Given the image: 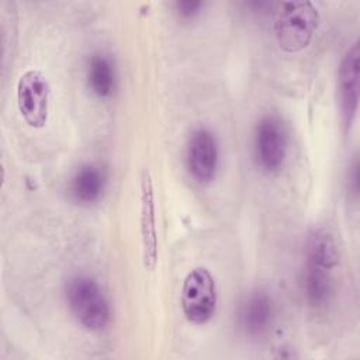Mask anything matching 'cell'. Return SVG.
Listing matches in <instances>:
<instances>
[{
    "instance_id": "6da1fadb",
    "label": "cell",
    "mask_w": 360,
    "mask_h": 360,
    "mask_svg": "<svg viewBox=\"0 0 360 360\" xmlns=\"http://www.w3.org/2000/svg\"><path fill=\"white\" fill-rule=\"evenodd\" d=\"M319 24V13L308 0H292L281 3L276 21L274 35L278 46L295 53L305 49Z\"/></svg>"
},
{
    "instance_id": "7a4b0ae2",
    "label": "cell",
    "mask_w": 360,
    "mask_h": 360,
    "mask_svg": "<svg viewBox=\"0 0 360 360\" xmlns=\"http://www.w3.org/2000/svg\"><path fill=\"white\" fill-rule=\"evenodd\" d=\"M66 301L76 321L87 330H103L111 318L108 300L100 284L89 276H75L66 284Z\"/></svg>"
},
{
    "instance_id": "3957f363",
    "label": "cell",
    "mask_w": 360,
    "mask_h": 360,
    "mask_svg": "<svg viewBox=\"0 0 360 360\" xmlns=\"http://www.w3.org/2000/svg\"><path fill=\"white\" fill-rule=\"evenodd\" d=\"M217 284L205 267L187 273L181 285V309L186 319L195 325L207 323L217 309Z\"/></svg>"
},
{
    "instance_id": "277c9868",
    "label": "cell",
    "mask_w": 360,
    "mask_h": 360,
    "mask_svg": "<svg viewBox=\"0 0 360 360\" xmlns=\"http://www.w3.org/2000/svg\"><path fill=\"white\" fill-rule=\"evenodd\" d=\"M17 107L24 121L32 128H42L48 121L49 83L38 69L25 70L17 82Z\"/></svg>"
},
{
    "instance_id": "5b68a950",
    "label": "cell",
    "mask_w": 360,
    "mask_h": 360,
    "mask_svg": "<svg viewBox=\"0 0 360 360\" xmlns=\"http://www.w3.org/2000/svg\"><path fill=\"white\" fill-rule=\"evenodd\" d=\"M255 153L260 167L266 172H277L285 159L287 134L277 117L262 118L255 132Z\"/></svg>"
},
{
    "instance_id": "8992f818",
    "label": "cell",
    "mask_w": 360,
    "mask_h": 360,
    "mask_svg": "<svg viewBox=\"0 0 360 360\" xmlns=\"http://www.w3.org/2000/svg\"><path fill=\"white\" fill-rule=\"evenodd\" d=\"M139 222L143 267L152 271L158 263V229L152 174L143 169L139 183Z\"/></svg>"
},
{
    "instance_id": "52a82bcc",
    "label": "cell",
    "mask_w": 360,
    "mask_h": 360,
    "mask_svg": "<svg viewBox=\"0 0 360 360\" xmlns=\"http://www.w3.org/2000/svg\"><path fill=\"white\" fill-rule=\"evenodd\" d=\"M187 167L198 183H210L218 169V142L208 128H198L191 134L187 146Z\"/></svg>"
},
{
    "instance_id": "ba28073f",
    "label": "cell",
    "mask_w": 360,
    "mask_h": 360,
    "mask_svg": "<svg viewBox=\"0 0 360 360\" xmlns=\"http://www.w3.org/2000/svg\"><path fill=\"white\" fill-rule=\"evenodd\" d=\"M359 59L360 48L356 41L343 55L339 73H338V90L342 118L346 127H350L359 105Z\"/></svg>"
},
{
    "instance_id": "9c48e42d",
    "label": "cell",
    "mask_w": 360,
    "mask_h": 360,
    "mask_svg": "<svg viewBox=\"0 0 360 360\" xmlns=\"http://www.w3.org/2000/svg\"><path fill=\"white\" fill-rule=\"evenodd\" d=\"M273 300L266 291L262 290L250 292L239 309V325L245 333L252 338L266 335L273 323Z\"/></svg>"
},
{
    "instance_id": "30bf717a",
    "label": "cell",
    "mask_w": 360,
    "mask_h": 360,
    "mask_svg": "<svg viewBox=\"0 0 360 360\" xmlns=\"http://www.w3.org/2000/svg\"><path fill=\"white\" fill-rule=\"evenodd\" d=\"M107 184V173L97 163L82 166L70 181V194L79 204H93L100 200Z\"/></svg>"
},
{
    "instance_id": "8fae6325",
    "label": "cell",
    "mask_w": 360,
    "mask_h": 360,
    "mask_svg": "<svg viewBox=\"0 0 360 360\" xmlns=\"http://www.w3.org/2000/svg\"><path fill=\"white\" fill-rule=\"evenodd\" d=\"M87 83L100 98H108L115 90V68L104 53H94L87 63Z\"/></svg>"
},
{
    "instance_id": "7c38bea8",
    "label": "cell",
    "mask_w": 360,
    "mask_h": 360,
    "mask_svg": "<svg viewBox=\"0 0 360 360\" xmlns=\"http://www.w3.org/2000/svg\"><path fill=\"white\" fill-rule=\"evenodd\" d=\"M308 263L330 270L339 263V249L335 238L326 229L314 231L307 240Z\"/></svg>"
},
{
    "instance_id": "4fadbf2b",
    "label": "cell",
    "mask_w": 360,
    "mask_h": 360,
    "mask_svg": "<svg viewBox=\"0 0 360 360\" xmlns=\"http://www.w3.org/2000/svg\"><path fill=\"white\" fill-rule=\"evenodd\" d=\"M302 287L305 297L312 307L319 308L326 305L332 294V281L329 270L307 263Z\"/></svg>"
},
{
    "instance_id": "5bb4252c",
    "label": "cell",
    "mask_w": 360,
    "mask_h": 360,
    "mask_svg": "<svg viewBox=\"0 0 360 360\" xmlns=\"http://www.w3.org/2000/svg\"><path fill=\"white\" fill-rule=\"evenodd\" d=\"M176 8L179 11V14L184 18H191L193 15H195L197 13H200V8L202 7L201 1H177Z\"/></svg>"
}]
</instances>
